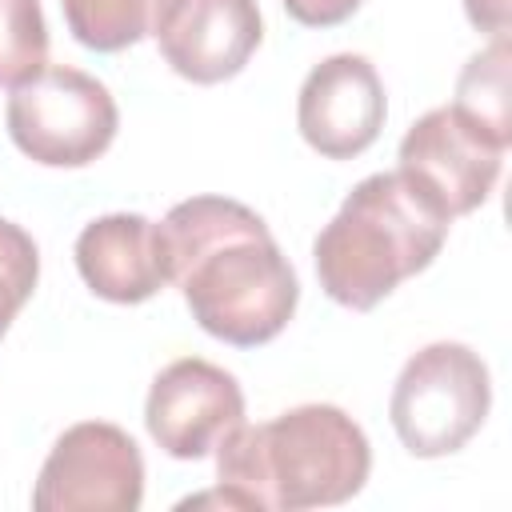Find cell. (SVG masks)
Masks as SVG:
<instances>
[{"mask_svg":"<svg viewBox=\"0 0 512 512\" xmlns=\"http://www.w3.org/2000/svg\"><path fill=\"white\" fill-rule=\"evenodd\" d=\"M76 268L84 284L112 304H140L168 284L156 224L140 212H112L84 224L76 236Z\"/></svg>","mask_w":512,"mask_h":512,"instance_id":"cell-11","label":"cell"},{"mask_svg":"<svg viewBox=\"0 0 512 512\" xmlns=\"http://www.w3.org/2000/svg\"><path fill=\"white\" fill-rule=\"evenodd\" d=\"M280 4L288 8L292 20H300V24H308V28L344 24V20L360 8V0H280Z\"/></svg>","mask_w":512,"mask_h":512,"instance_id":"cell-16","label":"cell"},{"mask_svg":"<svg viewBox=\"0 0 512 512\" xmlns=\"http://www.w3.org/2000/svg\"><path fill=\"white\" fill-rule=\"evenodd\" d=\"M464 12L492 40L496 36H508V0H464Z\"/></svg>","mask_w":512,"mask_h":512,"instance_id":"cell-17","label":"cell"},{"mask_svg":"<svg viewBox=\"0 0 512 512\" xmlns=\"http://www.w3.org/2000/svg\"><path fill=\"white\" fill-rule=\"evenodd\" d=\"M388 116L384 84L368 56L336 52L320 60L296 100V124L308 148H316L328 160H352L368 144H376Z\"/></svg>","mask_w":512,"mask_h":512,"instance_id":"cell-9","label":"cell"},{"mask_svg":"<svg viewBox=\"0 0 512 512\" xmlns=\"http://www.w3.org/2000/svg\"><path fill=\"white\" fill-rule=\"evenodd\" d=\"M4 120L12 144L28 160L48 168H84L108 152L120 112L96 76L68 64H44L32 80L12 88Z\"/></svg>","mask_w":512,"mask_h":512,"instance_id":"cell-5","label":"cell"},{"mask_svg":"<svg viewBox=\"0 0 512 512\" xmlns=\"http://www.w3.org/2000/svg\"><path fill=\"white\" fill-rule=\"evenodd\" d=\"M508 72H512V48L508 36H496L484 52H476L460 80H456V104L472 124H480L500 148L512 144V108H508Z\"/></svg>","mask_w":512,"mask_h":512,"instance_id":"cell-13","label":"cell"},{"mask_svg":"<svg viewBox=\"0 0 512 512\" xmlns=\"http://www.w3.org/2000/svg\"><path fill=\"white\" fill-rule=\"evenodd\" d=\"M504 152L480 124H472L460 108L444 104L424 112L400 140V172L412 176L424 192L440 200V208L456 220L476 212L496 188Z\"/></svg>","mask_w":512,"mask_h":512,"instance_id":"cell-7","label":"cell"},{"mask_svg":"<svg viewBox=\"0 0 512 512\" xmlns=\"http://www.w3.org/2000/svg\"><path fill=\"white\" fill-rule=\"evenodd\" d=\"M48 64L40 0H0V88L32 80Z\"/></svg>","mask_w":512,"mask_h":512,"instance_id":"cell-14","label":"cell"},{"mask_svg":"<svg viewBox=\"0 0 512 512\" xmlns=\"http://www.w3.org/2000/svg\"><path fill=\"white\" fill-rule=\"evenodd\" d=\"M260 36L264 24L256 0H180L156 40L176 76L220 84L248 64Z\"/></svg>","mask_w":512,"mask_h":512,"instance_id":"cell-10","label":"cell"},{"mask_svg":"<svg viewBox=\"0 0 512 512\" xmlns=\"http://www.w3.org/2000/svg\"><path fill=\"white\" fill-rule=\"evenodd\" d=\"M448 224L452 216L412 176L400 168L372 172L344 196L312 244L320 288L336 304L368 312L436 260Z\"/></svg>","mask_w":512,"mask_h":512,"instance_id":"cell-3","label":"cell"},{"mask_svg":"<svg viewBox=\"0 0 512 512\" xmlns=\"http://www.w3.org/2000/svg\"><path fill=\"white\" fill-rule=\"evenodd\" d=\"M148 436L176 460L208 456L236 424H244V392L232 372L184 356L172 360L148 388Z\"/></svg>","mask_w":512,"mask_h":512,"instance_id":"cell-8","label":"cell"},{"mask_svg":"<svg viewBox=\"0 0 512 512\" xmlns=\"http://www.w3.org/2000/svg\"><path fill=\"white\" fill-rule=\"evenodd\" d=\"M36 280H40L36 240L20 224L0 220V336L8 332L16 312L28 304Z\"/></svg>","mask_w":512,"mask_h":512,"instance_id":"cell-15","label":"cell"},{"mask_svg":"<svg viewBox=\"0 0 512 512\" xmlns=\"http://www.w3.org/2000/svg\"><path fill=\"white\" fill-rule=\"evenodd\" d=\"M144 500V456L136 440L108 424H72L48 452L32 508L36 512H136Z\"/></svg>","mask_w":512,"mask_h":512,"instance_id":"cell-6","label":"cell"},{"mask_svg":"<svg viewBox=\"0 0 512 512\" xmlns=\"http://www.w3.org/2000/svg\"><path fill=\"white\" fill-rule=\"evenodd\" d=\"M492 404L488 364L456 340H436L408 356L392 388V428L400 444L420 456H448L460 452L484 424Z\"/></svg>","mask_w":512,"mask_h":512,"instance_id":"cell-4","label":"cell"},{"mask_svg":"<svg viewBox=\"0 0 512 512\" xmlns=\"http://www.w3.org/2000/svg\"><path fill=\"white\" fill-rule=\"evenodd\" d=\"M180 0H60L68 32L92 52H120L160 36Z\"/></svg>","mask_w":512,"mask_h":512,"instance_id":"cell-12","label":"cell"},{"mask_svg":"<svg viewBox=\"0 0 512 512\" xmlns=\"http://www.w3.org/2000/svg\"><path fill=\"white\" fill-rule=\"evenodd\" d=\"M368 468V436L336 404H300L268 424H236L216 444L220 488L244 512L344 504L364 488Z\"/></svg>","mask_w":512,"mask_h":512,"instance_id":"cell-2","label":"cell"},{"mask_svg":"<svg viewBox=\"0 0 512 512\" xmlns=\"http://www.w3.org/2000/svg\"><path fill=\"white\" fill-rule=\"evenodd\" d=\"M156 248L192 320L224 344H268L296 312L300 280L268 224L240 200H180L156 224Z\"/></svg>","mask_w":512,"mask_h":512,"instance_id":"cell-1","label":"cell"}]
</instances>
